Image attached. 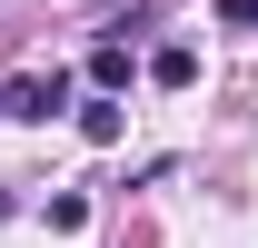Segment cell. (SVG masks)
<instances>
[{
	"label": "cell",
	"mask_w": 258,
	"mask_h": 248,
	"mask_svg": "<svg viewBox=\"0 0 258 248\" xmlns=\"http://www.w3.org/2000/svg\"><path fill=\"white\" fill-rule=\"evenodd\" d=\"M90 80H99V99H119V80H129V50H119V40H99V60H90Z\"/></svg>",
	"instance_id": "7a4b0ae2"
},
{
	"label": "cell",
	"mask_w": 258,
	"mask_h": 248,
	"mask_svg": "<svg viewBox=\"0 0 258 248\" xmlns=\"http://www.w3.org/2000/svg\"><path fill=\"white\" fill-rule=\"evenodd\" d=\"M60 99H70V80L50 70V80H10V90H0V109H10V119H50Z\"/></svg>",
	"instance_id": "6da1fadb"
},
{
	"label": "cell",
	"mask_w": 258,
	"mask_h": 248,
	"mask_svg": "<svg viewBox=\"0 0 258 248\" xmlns=\"http://www.w3.org/2000/svg\"><path fill=\"white\" fill-rule=\"evenodd\" d=\"M149 70H159V90H189V80H199V60H189V50H159Z\"/></svg>",
	"instance_id": "277c9868"
},
{
	"label": "cell",
	"mask_w": 258,
	"mask_h": 248,
	"mask_svg": "<svg viewBox=\"0 0 258 248\" xmlns=\"http://www.w3.org/2000/svg\"><path fill=\"white\" fill-rule=\"evenodd\" d=\"M80 129H90L99 149H109V139H119V99H90V109H80Z\"/></svg>",
	"instance_id": "3957f363"
},
{
	"label": "cell",
	"mask_w": 258,
	"mask_h": 248,
	"mask_svg": "<svg viewBox=\"0 0 258 248\" xmlns=\"http://www.w3.org/2000/svg\"><path fill=\"white\" fill-rule=\"evenodd\" d=\"M219 20H258V0H219Z\"/></svg>",
	"instance_id": "5b68a950"
}]
</instances>
